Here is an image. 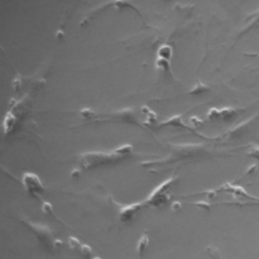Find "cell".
<instances>
[{"instance_id":"6da1fadb","label":"cell","mask_w":259,"mask_h":259,"mask_svg":"<svg viewBox=\"0 0 259 259\" xmlns=\"http://www.w3.org/2000/svg\"><path fill=\"white\" fill-rule=\"evenodd\" d=\"M131 146H123L122 148H119L114 152L112 151L110 153H87L82 155L80 164L82 165V169H88L96 165L103 164L104 162H109L114 159L117 160L119 158H122V156L131 152Z\"/></svg>"},{"instance_id":"7a4b0ae2","label":"cell","mask_w":259,"mask_h":259,"mask_svg":"<svg viewBox=\"0 0 259 259\" xmlns=\"http://www.w3.org/2000/svg\"><path fill=\"white\" fill-rule=\"evenodd\" d=\"M171 54H172L171 47H169V46H167V45H164V46H162V47L159 48V51H158L159 60L168 62V61L170 60V58H171Z\"/></svg>"},{"instance_id":"3957f363","label":"cell","mask_w":259,"mask_h":259,"mask_svg":"<svg viewBox=\"0 0 259 259\" xmlns=\"http://www.w3.org/2000/svg\"><path fill=\"white\" fill-rule=\"evenodd\" d=\"M206 250H207V253L209 254V256L211 257V259H222L221 254L218 252V249L212 248V247H208Z\"/></svg>"},{"instance_id":"277c9868","label":"cell","mask_w":259,"mask_h":259,"mask_svg":"<svg viewBox=\"0 0 259 259\" xmlns=\"http://www.w3.org/2000/svg\"><path fill=\"white\" fill-rule=\"evenodd\" d=\"M145 243H148V236H147V234L142 237V239H141V241H140V243H139L138 248H139V251H140V252H143V250L146 249V246H147V245H145Z\"/></svg>"}]
</instances>
